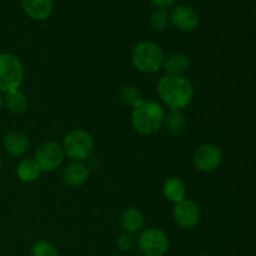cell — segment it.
Masks as SVG:
<instances>
[{
	"label": "cell",
	"mask_w": 256,
	"mask_h": 256,
	"mask_svg": "<svg viewBox=\"0 0 256 256\" xmlns=\"http://www.w3.org/2000/svg\"><path fill=\"white\" fill-rule=\"evenodd\" d=\"M156 92L165 105L179 112L185 109L194 98L192 82L184 75H164L158 82Z\"/></svg>",
	"instance_id": "cell-1"
},
{
	"label": "cell",
	"mask_w": 256,
	"mask_h": 256,
	"mask_svg": "<svg viewBox=\"0 0 256 256\" xmlns=\"http://www.w3.org/2000/svg\"><path fill=\"white\" fill-rule=\"evenodd\" d=\"M165 110L154 100H142L132 109V122L135 132L142 135H152L159 132L165 122Z\"/></svg>",
	"instance_id": "cell-2"
},
{
	"label": "cell",
	"mask_w": 256,
	"mask_h": 256,
	"mask_svg": "<svg viewBox=\"0 0 256 256\" xmlns=\"http://www.w3.org/2000/svg\"><path fill=\"white\" fill-rule=\"evenodd\" d=\"M165 54L154 42H140L132 50V62L135 69L144 74H155L164 66Z\"/></svg>",
	"instance_id": "cell-3"
},
{
	"label": "cell",
	"mask_w": 256,
	"mask_h": 256,
	"mask_svg": "<svg viewBox=\"0 0 256 256\" xmlns=\"http://www.w3.org/2000/svg\"><path fill=\"white\" fill-rule=\"evenodd\" d=\"M25 72L22 62L15 55L0 52V92L18 90L24 82Z\"/></svg>",
	"instance_id": "cell-4"
},
{
	"label": "cell",
	"mask_w": 256,
	"mask_h": 256,
	"mask_svg": "<svg viewBox=\"0 0 256 256\" xmlns=\"http://www.w3.org/2000/svg\"><path fill=\"white\" fill-rule=\"evenodd\" d=\"M62 150L68 158L74 162H84L90 159L94 152V139L88 132L75 129L68 132L62 142Z\"/></svg>",
	"instance_id": "cell-5"
},
{
	"label": "cell",
	"mask_w": 256,
	"mask_h": 256,
	"mask_svg": "<svg viewBox=\"0 0 256 256\" xmlns=\"http://www.w3.org/2000/svg\"><path fill=\"white\" fill-rule=\"evenodd\" d=\"M136 245L144 256H162L169 249V238L162 230L152 228L139 235Z\"/></svg>",
	"instance_id": "cell-6"
},
{
	"label": "cell",
	"mask_w": 256,
	"mask_h": 256,
	"mask_svg": "<svg viewBox=\"0 0 256 256\" xmlns=\"http://www.w3.org/2000/svg\"><path fill=\"white\" fill-rule=\"evenodd\" d=\"M222 152L216 145L205 142L196 148L192 156V164L198 172H212L222 165Z\"/></svg>",
	"instance_id": "cell-7"
},
{
	"label": "cell",
	"mask_w": 256,
	"mask_h": 256,
	"mask_svg": "<svg viewBox=\"0 0 256 256\" xmlns=\"http://www.w3.org/2000/svg\"><path fill=\"white\" fill-rule=\"evenodd\" d=\"M64 158V150L58 142H46L40 145L39 149L35 152L34 160L38 162L42 172H52L62 166Z\"/></svg>",
	"instance_id": "cell-8"
},
{
	"label": "cell",
	"mask_w": 256,
	"mask_h": 256,
	"mask_svg": "<svg viewBox=\"0 0 256 256\" xmlns=\"http://www.w3.org/2000/svg\"><path fill=\"white\" fill-rule=\"evenodd\" d=\"M172 216L178 226L185 230H192L200 222L202 212L196 202L185 199L175 204Z\"/></svg>",
	"instance_id": "cell-9"
},
{
	"label": "cell",
	"mask_w": 256,
	"mask_h": 256,
	"mask_svg": "<svg viewBox=\"0 0 256 256\" xmlns=\"http://www.w3.org/2000/svg\"><path fill=\"white\" fill-rule=\"evenodd\" d=\"M169 15L172 24L180 32H192L196 30L200 24L199 14L188 5H175Z\"/></svg>",
	"instance_id": "cell-10"
},
{
	"label": "cell",
	"mask_w": 256,
	"mask_h": 256,
	"mask_svg": "<svg viewBox=\"0 0 256 256\" xmlns=\"http://www.w3.org/2000/svg\"><path fill=\"white\" fill-rule=\"evenodd\" d=\"M89 178V168L82 162H72L62 172V180L68 186H80Z\"/></svg>",
	"instance_id": "cell-11"
},
{
	"label": "cell",
	"mask_w": 256,
	"mask_h": 256,
	"mask_svg": "<svg viewBox=\"0 0 256 256\" xmlns=\"http://www.w3.org/2000/svg\"><path fill=\"white\" fill-rule=\"evenodd\" d=\"M29 139L26 135L22 132H10L4 138V148L12 156L19 158L26 154L29 149Z\"/></svg>",
	"instance_id": "cell-12"
},
{
	"label": "cell",
	"mask_w": 256,
	"mask_h": 256,
	"mask_svg": "<svg viewBox=\"0 0 256 256\" xmlns=\"http://www.w3.org/2000/svg\"><path fill=\"white\" fill-rule=\"evenodd\" d=\"M22 9L30 19L42 22L52 14V0H22Z\"/></svg>",
	"instance_id": "cell-13"
},
{
	"label": "cell",
	"mask_w": 256,
	"mask_h": 256,
	"mask_svg": "<svg viewBox=\"0 0 256 256\" xmlns=\"http://www.w3.org/2000/svg\"><path fill=\"white\" fill-rule=\"evenodd\" d=\"M120 224L126 234L134 235L142 230L145 225V218L136 208H128L120 216Z\"/></svg>",
	"instance_id": "cell-14"
},
{
	"label": "cell",
	"mask_w": 256,
	"mask_h": 256,
	"mask_svg": "<svg viewBox=\"0 0 256 256\" xmlns=\"http://www.w3.org/2000/svg\"><path fill=\"white\" fill-rule=\"evenodd\" d=\"M162 192L168 200L176 204L186 199V185L179 178H169L162 185Z\"/></svg>",
	"instance_id": "cell-15"
},
{
	"label": "cell",
	"mask_w": 256,
	"mask_h": 256,
	"mask_svg": "<svg viewBox=\"0 0 256 256\" xmlns=\"http://www.w3.org/2000/svg\"><path fill=\"white\" fill-rule=\"evenodd\" d=\"M4 105L10 112L15 115H22L24 114L29 106V99L22 92V90H12V92H6L4 98Z\"/></svg>",
	"instance_id": "cell-16"
},
{
	"label": "cell",
	"mask_w": 256,
	"mask_h": 256,
	"mask_svg": "<svg viewBox=\"0 0 256 256\" xmlns=\"http://www.w3.org/2000/svg\"><path fill=\"white\" fill-rule=\"evenodd\" d=\"M190 60L189 58L182 52H175L169 58H165L164 69L170 75H182L189 69Z\"/></svg>",
	"instance_id": "cell-17"
},
{
	"label": "cell",
	"mask_w": 256,
	"mask_h": 256,
	"mask_svg": "<svg viewBox=\"0 0 256 256\" xmlns=\"http://www.w3.org/2000/svg\"><path fill=\"white\" fill-rule=\"evenodd\" d=\"M16 174L22 182H34L40 178L42 170L34 159H25L18 165Z\"/></svg>",
	"instance_id": "cell-18"
},
{
	"label": "cell",
	"mask_w": 256,
	"mask_h": 256,
	"mask_svg": "<svg viewBox=\"0 0 256 256\" xmlns=\"http://www.w3.org/2000/svg\"><path fill=\"white\" fill-rule=\"evenodd\" d=\"M164 124L166 125L168 130L170 132H172V134H180L186 128V116L182 112H179V110H172L165 116Z\"/></svg>",
	"instance_id": "cell-19"
},
{
	"label": "cell",
	"mask_w": 256,
	"mask_h": 256,
	"mask_svg": "<svg viewBox=\"0 0 256 256\" xmlns=\"http://www.w3.org/2000/svg\"><path fill=\"white\" fill-rule=\"evenodd\" d=\"M120 99L125 105L134 109L136 105H139L144 100V98H142V92L140 88L135 86V85H126L120 92Z\"/></svg>",
	"instance_id": "cell-20"
},
{
	"label": "cell",
	"mask_w": 256,
	"mask_h": 256,
	"mask_svg": "<svg viewBox=\"0 0 256 256\" xmlns=\"http://www.w3.org/2000/svg\"><path fill=\"white\" fill-rule=\"evenodd\" d=\"M169 22L170 15L164 9L154 10L152 12V15H150V25H152V30H155V32H162V30H165L169 26Z\"/></svg>",
	"instance_id": "cell-21"
},
{
	"label": "cell",
	"mask_w": 256,
	"mask_h": 256,
	"mask_svg": "<svg viewBox=\"0 0 256 256\" xmlns=\"http://www.w3.org/2000/svg\"><path fill=\"white\" fill-rule=\"evenodd\" d=\"M32 256H59V252L54 244L48 240H40L32 245Z\"/></svg>",
	"instance_id": "cell-22"
},
{
	"label": "cell",
	"mask_w": 256,
	"mask_h": 256,
	"mask_svg": "<svg viewBox=\"0 0 256 256\" xmlns=\"http://www.w3.org/2000/svg\"><path fill=\"white\" fill-rule=\"evenodd\" d=\"M135 244H136V242H135L134 236L132 234H126V232L120 235V238L118 239V246L122 252H130L135 246Z\"/></svg>",
	"instance_id": "cell-23"
},
{
	"label": "cell",
	"mask_w": 256,
	"mask_h": 256,
	"mask_svg": "<svg viewBox=\"0 0 256 256\" xmlns=\"http://www.w3.org/2000/svg\"><path fill=\"white\" fill-rule=\"evenodd\" d=\"M150 2L155 5L158 9H169V8L175 6L178 0H149Z\"/></svg>",
	"instance_id": "cell-24"
},
{
	"label": "cell",
	"mask_w": 256,
	"mask_h": 256,
	"mask_svg": "<svg viewBox=\"0 0 256 256\" xmlns=\"http://www.w3.org/2000/svg\"><path fill=\"white\" fill-rule=\"evenodd\" d=\"M2 105H4V98H2V92H0V110H2Z\"/></svg>",
	"instance_id": "cell-25"
},
{
	"label": "cell",
	"mask_w": 256,
	"mask_h": 256,
	"mask_svg": "<svg viewBox=\"0 0 256 256\" xmlns=\"http://www.w3.org/2000/svg\"><path fill=\"white\" fill-rule=\"evenodd\" d=\"M0 168H2V155H0Z\"/></svg>",
	"instance_id": "cell-26"
},
{
	"label": "cell",
	"mask_w": 256,
	"mask_h": 256,
	"mask_svg": "<svg viewBox=\"0 0 256 256\" xmlns=\"http://www.w3.org/2000/svg\"><path fill=\"white\" fill-rule=\"evenodd\" d=\"M199 256H208V255H199Z\"/></svg>",
	"instance_id": "cell-27"
}]
</instances>
